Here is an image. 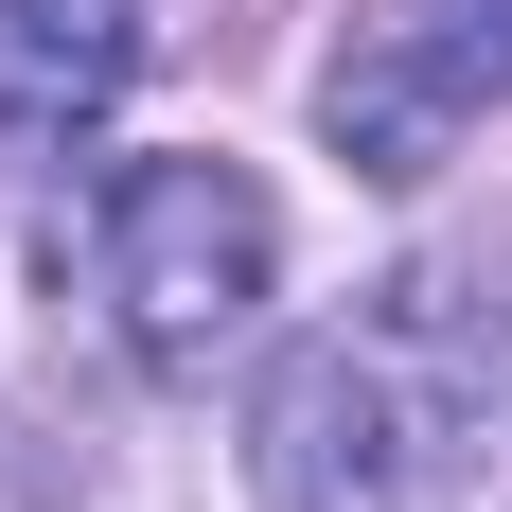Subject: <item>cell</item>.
<instances>
[{
	"label": "cell",
	"mask_w": 512,
	"mask_h": 512,
	"mask_svg": "<svg viewBox=\"0 0 512 512\" xmlns=\"http://www.w3.org/2000/svg\"><path fill=\"white\" fill-rule=\"evenodd\" d=\"M477 407H495L477 283L407 265V283H371L354 318H318L301 354L265 371V407H248V477H265V512H424L442 477H460Z\"/></svg>",
	"instance_id": "obj_1"
},
{
	"label": "cell",
	"mask_w": 512,
	"mask_h": 512,
	"mask_svg": "<svg viewBox=\"0 0 512 512\" xmlns=\"http://www.w3.org/2000/svg\"><path fill=\"white\" fill-rule=\"evenodd\" d=\"M283 283V212L248 159H124L89 195V301L142 371H212Z\"/></svg>",
	"instance_id": "obj_2"
},
{
	"label": "cell",
	"mask_w": 512,
	"mask_h": 512,
	"mask_svg": "<svg viewBox=\"0 0 512 512\" xmlns=\"http://www.w3.org/2000/svg\"><path fill=\"white\" fill-rule=\"evenodd\" d=\"M495 106H512V0H389L318 71V142L354 177H389V195H424Z\"/></svg>",
	"instance_id": "obj_3"
},
{
	"label": "cell",
	"mask_w": 512,
	"mask_h": 512,
	"mask_svg": "<svg viewBox=\"0 0 512 512\" xmlns=\"http://www.w3.org/2000/svg\"><path fill=\"white\" fill-rule=\"evenodd\" d=\"M142 89V0H0V142L53 159Z\"/></svg>",
	"instance_id": "obj_4"
}]
</instances>
